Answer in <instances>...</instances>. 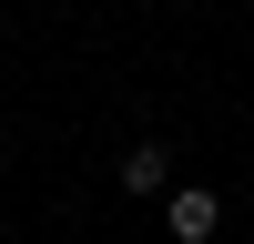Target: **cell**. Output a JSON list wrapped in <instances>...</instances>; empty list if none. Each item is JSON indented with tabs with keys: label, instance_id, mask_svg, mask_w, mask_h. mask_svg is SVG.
Masks as SVG:
<instances>
[{
	"label": "cell",
	"instance_id": "1",
	"mask_svg": "<svg viewBox=\"0 0 254 244\" xmlns=\"http://www.w3.org/2000/svg\"><path fill=\"white\" fill-rule=\"evenodd\" d=\"M214 224H224V203L203 193V183H183V193L163 203V234H173V244H214Z\"/></svg>",
	"mask_w": 254,
	"mask_h": 244
},
{
	"label": "cell",
	"instance_id": "2",
	"mask_svg": "<svg viewBox=\"0 0 254 244\" xmlns=\"http://www.w3.org/2000/svg\"><path fill=\"white\" fill-rule=\"evenodd\" d=\"M163 183H173V153L163 142H132L122 153V193H163Z\"/></svg>",
	"mask_w": 254,
	"mask_h": 244
}]
</instances>
